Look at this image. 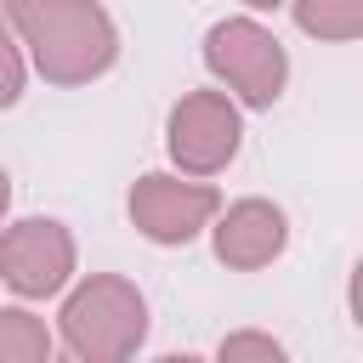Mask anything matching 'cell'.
I'll list each match as a JSON object with an SVG mask.
<instances>
[{
    "label": "cell",
    "mask_w": 363,
    "mask_h": 363,
    "mask_svg": "<svg viewBox=\"0 0 363 363\" xmlns=\"http://www.w3.org/2000/svg\"><path fill=\"white\" fill-rule=\"evenodd\" d=\"M57 340L74 363H136L153 329L147 295L125 272H85L57 295Z\"/></svg>",
    "instance_id": "obj_2"
},
{
    "label": "cell",
    "mask_w": 363,
    "mask_h": 363,
    "mask_svg": "<svg viewBox=\"0 0 363 363\" xmlns=\"http://www.w3.org/2000/svg\"><path fill=\"white\" fill-rule=\"evenodd\" d=\"M6 216H11V170L0 164V221H6Z\"/></svg>",
    "instance_id": "obj_12"
},
{
    "label": "cell",
    "mask_w": 363,
    "mask_h": 363,
    "mask_svg": "<svg viewBox=\"0 0 363 363\" xmlns=\"http://www.w3.org/2000/svg\"><path fill=\"white\" fill-rule=\"evenodd\" d=\"M51 357H57V329L28 301H6L0 306V363H51Z\"/></svg>",
    "instance_id": "obj_8"
},
{
    "label": "cell",
    "mask_w": 363,
    "mask_h": 363,
    "mask_svg": "<svg viewBox=\"0 0 363 363\" xmlns=\"http://www.w3.org/2000/svg\"><path fill=\"white\" fill-rule=\"evenodd\" d=\"M28 74L57 91H85L119 68V23L102 0H0Z\"/></svg>",
    "instance_id": "obj_1"
},
{
    "label": "cell",
    "mask_w": 363,
    "mask_h": 363,
    "mask_svg": "<svg viewBox=\"0 0 363 363\" xmlns=\"http://www.w3.org/2000/svg\"><path fill=\"white\" fill-rule=\"evenodd\" d=\"M216 210H221V187L182 170H142L125 193V216L153 250H187L193 238H204Z\"/></svg>",
    "instance_id": "obj_6"
},
{
    "label": "cell",
    "mask_w": 363,
    "mask_h": 363,
    "mask_svg": "<svg viewBox=\"0 0 363 363\" xmlns=\"http://www.w3.org/2000/svg\"><path fill=\"white\" fill-rule=\"evenodd\" d=\"M51 363H74V357H51Z\"/></svg>",
    "instance_id": "obj_15"
},
{
    "label": "cell",
    "mask_w": 363,
    "mask_h": 363,
    "mask_svg": "<svg viewBox=\"0 0 363 363\" xmlns=\"http://www.w3.org/2000/svg\"><path fill=\"white\" fill-rule=\"evenodd\" d=\"M289 17L318 45H352V40H363V0H289Z\"/></svg>",
    "instance_id": "obj_9"
},
{
    "label": "cell",
    "mask_w": 363,
    "mask_h": 363,
    "mask_svg": "<svg viewBox=\"0 0 363 363\" xmlns=\"http://www.w3.org/2000/svg\"><path fill=\"white\" fill-rule=\"evenodd\" d=\"M199 57H204V74L216 79V91H227L244 113H272L289 91V45L255 11L216 17L199 40Z\"/></svg>",
    "instance_id": "obj_3"
},
{
    "label": "cell",
    "mask_w": 363,
    "mask_h": 363,
    "mask_svg": "<svg viewBox=\"0 0 363 363\" xmlns=\"http://www.w3.org/2000/svg\"><path fill=\"white\" fill-rule=\"evenodd\" d=\"M244 11H255V17H267V11H278V6H289V0H238Z\"/></svg>",
    "instance_id": "obj_14"
},
{
    "label": "cell",
    "mask_w": 363,
    "mask_h": 363,
    "mask_svg": "<svg viewBox=\"0 0 363 363\" xmlns=\"http://www.w3.org/2000/svg\"><path fill=\"white\" fill-rule=\"evenodd\" d=\"M210 363H289V346H284L272 329L244 323V329H227V335L216 340V357H210Z\"/></svg>",
    "instance_id": "obj_10"
},
{
    "label": "cell",
    "mask_w": 363,
    "mask_h": 363,
    "mask_svg": "<svg viewBox=\"0 0 363 363\" xmlns=\"http://www.w3.org/2000/svg\"><path fill=\"white\" fill-rule=\"evenodd\" d=\"M244 147V108L216 91V85H199V91H182L164 113V159L170 170L182 176H199V182H216Z\"/></svg>",
    "instance_id": "obj_4"
},
{
    "label": "cell",
    "mask_w": 363,
    "mask_h": 363,
    "mask_svg": "<svg viewBox=\"0 0 363 363\" xmlns=\"http://www.w3.org/2000/svg\"><path fill=\"white\" fill-rule=\"evenodd\" d=\"M23 91H28V57H23V45H17L6 11H0V108H17Z\"/></svg>",
    "instance_id": "obj_11"
},
{
    "label": "cell",
    "mask_w": 363,
    "mask_h": 363,
    "mask_svg": "<svg viewBox=\"0 0 363 363\" xmlns=\"http://www.w3.org/2000/svg\"><path fill=\"white\" fill-rule=\"evenodd\" d=\"M79 278V238L62 216H6L0 221V284L40 306L57 301L68 284Z\"/></svg>",
    "instance_id": "obj_5"
},
{
    "label": "cell",
    "mask_w": 363,
    "mask_h": 363,
    "mask_svg": "<svg viewBox=\"0 0 363 363\" xmlns=\"http://www.w3.org/2000/svg\"><path fill=\"white\" fill-rule=\"evenodd\" d=\"M204 238H210V255L227 272H267L289 250V210L278 199H267V193H244L233 204L221 199Z\"/></svg>",
    "instance_id": "obj_7"
},
{
    "label": "cell",
    "mask_w": 363,
    "mask_h": 363,
    "mask_svg": "<svg viewBox=\"0 0 363 363\" xmlns=\"http://www.w3.org/2000/svg\"><path fill=\"white\" fill-rule=\"evenodd\" d=\"M147 363H210V357H199V352H159V357H147Z\"/></svg>",
    "instance_id": "obj_13"
}]
</instances>
